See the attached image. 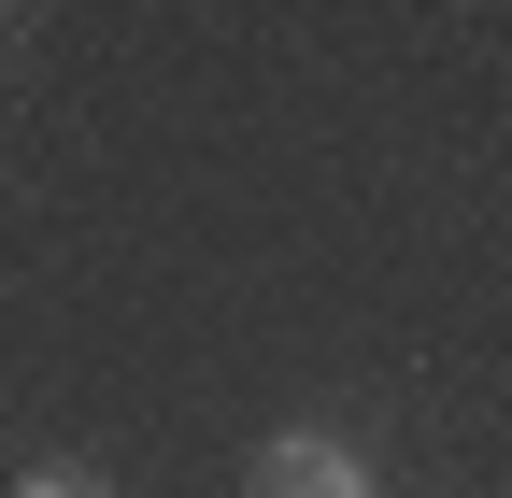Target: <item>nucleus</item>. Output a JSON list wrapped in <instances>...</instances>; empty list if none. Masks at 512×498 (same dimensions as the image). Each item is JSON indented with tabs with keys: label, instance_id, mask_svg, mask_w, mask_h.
Instances as JSON below:
<instances>
[{
	"label": "nucleus",
	"instance_id": "obj_1",
	"mask_svg": "<svg viewBox=\"0 0 512 498\" xmlns=\"http://www.w3.org/2000/svg\"><path fill=\"white\" fill-rule=\"evenodd\" d=\"M256 498H370V456L328 442V427H285V442L256 456Z\"/></svg>",
	"mask_w": 512,
	"mask_h": 498
},
{
	"label": "nucleus",
	"instance_id": "obj_2",
	"mask_svg": "<svg viewBox=\"0 0 512 498\" xmlns=\"http://www.w3.org/2000/svg\"><path fill=\"white\" fill-rule=\"evenodd\" d=\"M15 498H114V484H100V470H29Z\"/></svg>",
	"mask_w": 512,
	"mask_h": 498
}]
</instances>
